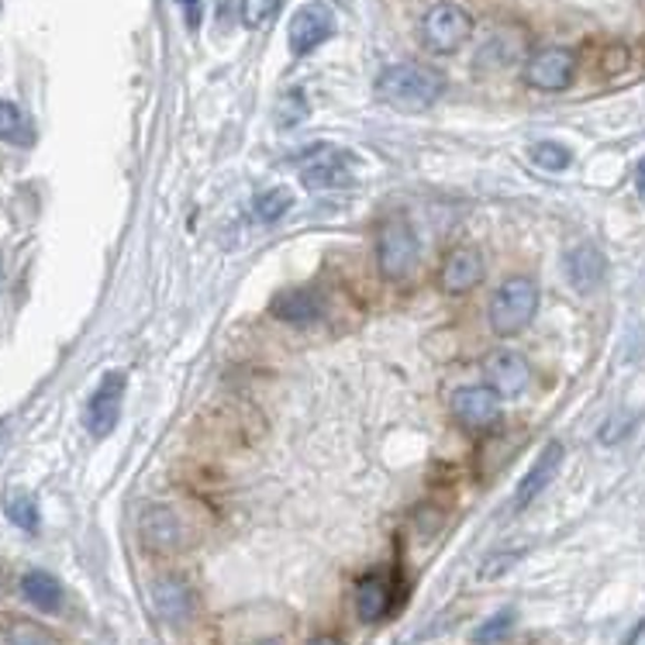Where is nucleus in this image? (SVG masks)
<instances>
[{
	"label": "nucleus",
	"instance_id": "1",
	"mask_svg": "<svg viewBox=\"0 0 645 645\" xmlns=\"http://www.w3.org/2000/svg\"><path fill=\"white\" fill-rule=\"evenodd\" d=\"M442 93L445 77L432 67H422V62H397V67H386L376 77V97L394 111H429L435 101H442Z\"/></svg>",
	"mask_w": 645,
	"mask_h": 645
},
{
	"label": "nucleus",
	"instance_id": "2",
	"mask_svg": "<svg viewBox=\"0 0 645 645\" xmlns=\"http://www.w3.org/2000/svg\"><path fill=\"white\" fill-rule=\"evenodd\" d=\"M538 311V283L532 276H511L497 286L491 301V329L501 339L518 335L532 325Z\"/></svg>",
	"mask_w": 645,
	"mask_h": 645
},
{
	"label": "nucleus",
	"instance_id": "3",
	"mask_svg": "<svg viewBox=\"0 0 645 645\" xmlns=\"http://www.w3.org/2000/svg\"><path fill=\"white\" fill-rule=\"evenodd\" d=\"M417 36H422V46L429 52L449 56V52H456L460 46L470 42V36H473V18H470L466 8L442 0V4H435V8L425 11Z\"/></svg>",
	"mask_w": 645,
	"mask_h": 645
},
{
	"label": "nucleus",
	"instance_id": "4",
	"mask_svg": "<svg viewBox=\"0 0 645 645\" xmlns=\"http://www.w3.org/2000/svg\"><path fill=\"white\" fill-rule=\"evenodd\" d=\"M376 260H380V273L386 280H404L414 263H417V239L414 229L401 218H386L376 232Z\"/></svg>",
	"mask_w": 645,
	"mask_h": 645
},
{
	"label": "nucleus",
	"instance_id": "5",
	"mask_svg": "<svg viewBox=\"0 0 645 645\" xmlns=\"http://www.w3.org/2000/svg\"><path fill=\"white\" fill-rule=\"evenodd\" d=\"M301 180L308 190H342L356 180V159L345 149H335V145H318L311 152L301 155Z\"/></svg>",
	"mask_w": 645,
	"mask_h": 645
},
{
	"label": "nucleus",
	"instance_id": "6",
	"mask_svg": "<svg viewBox=\"0 0 645 645\" xmlns=\"http://www.w3.org/2000/svg\"><path fill=\"white\" fill-rule=\"evenodd\" d=\"M332 36H335V11L329 4H321V0H311V4H304L294 18H290L286 42H290V52L304 59L318 46H325Z\"/></svg>",
	"mask_w": 645,
	"mask_h": 645
},
{
	"label": "nucleus",
	"instance_id": "7",
	"mask_svg": "<svg viewBox=\"0 0 645 645\" xmlns=\"http://www.w3.org/2000/svg\"><path fill=\"white\" fill-rule=\"evenodd\" d=\"M576 77V56L563 46H550L538 49L528 62H525V83L545 93H560L573 83Z\"/></svg>",
	"mask_w": 645,
	"mask_h": 645
},
{
	"label": "nucleus",
	"instance_id": "8",
	"mask_svg": "<svg viewBox=\"0 0 645 645\" xmlns=\"http://www.w3.org/2000/svg\"><path fill=\"white\" fill-rule=\"evenodd\" d=\"M124 373H108L101 380V386L90 394V404H87V414H83V422L90 429L93 439H108L118 425V417H121V401H124Z\"/></svg>",
	"mask_w": 645,
	"mask_h": 645
},
{
	"label": "nucleus",
	"instance_id": "9",
	"mask_svg": "<svg viewBox=\"0 0 645 645\" xmlns=\"http://www.w3.org/2000/svg\"><path fill=\"white\" fill-rule=\"evenodd\" d=\"M453 414H456V422L463 429L483 432V429L497 425V417H501V394L491 391L487 383H483V386H463V391H456V397H453Z\"/></svg>",
	"mask_w": 645,
	"mask_h": 645
},
{
	"label": "nucleus",
	"instance_id": "10",
	"mask_svg": "<svg viewBox=\"0 0 645 645\" xmlns=\"http://www.w3.org/2000/svg\"><path fill=\"white\" fill-rule=\"evenodd\" d=\"M483 273H487V266H483L480 249L460 245V249H453L445 255L442 273H439V286L445 290V294H470V290L480 286Z\"/></svg>",
	"mask_w": 645,
	"mask_h": 645
},
{
	"label": "nucleus",
	"instance_id": "11",
	"mask_svg": "<svg viewBox=\"0 0 645 645\" xmlns=\"http://www.w3.org/2000/svg\"><path fill=\"white\" fill-rule=\"evenodd\" d=\"M563 270H566V280H570V286L576 290V294H594L607 276V260H604V252L597 245L580 242L566 252Z\"/></svg>",
	"mask_w": 645,
	"mask_h": 645
},
{
	"label": "nucleus",
	"instance_id": "12",
	"mask_svg": "<svg viewBox=\"0 0 645 645\" xmlns=\"http://www.w3.org/2000/svg\"><path fill=\"white\" fill-rule=\"evenodd\" d=\"M483 373H487V386L501 397H518L532 380V366L522 352H494Z\"/></svg>",
	"mask_w": 645,
	"mask_h": 645
},
{
	"label": "nucleus",
	"instance_id": "13",
	"mask_svg": "<svg viewBox=\"0 0 645 645\" xmlns=\"http://www.w3.org/2000/svg\"><path fill=\"white\" fill-rule=\"evenodd\" d=\"M560 466H563V445L550 442L538 453V460L532 463V470L522 476L518 491H514V511H525L545 487H550V483L556 480V473H560Z\"/></svg>",
	"mask_w": 645,
	"mask_h": 645
},
{
	"label": "nucleus",
	"instance_id": "14",
	"mask_svg": "<svg viewBox=\"0 0 645 645\" xmlns=\"http://www.w3.org/2000/svg\"><path fill=\"white\" fill-rule=\"evenodd\" d=\"M152 604H155V615L163 622L183 625L190 622L193 607H198V597H193L190 584H183L180 576H163V580H155V587H152Z\"/></svg>",
	"mask_w": 645,
	"mask_h": 645
},
{
	"label": "nucleus",
	"instance_id": "15",
	"mask_svg": "<svg viewBox=\"0 0 645 645\" xmlns=\"http://www.w3.org/2000/svg\"><path fill=\"white\" fill-rule=\"evenodd\" d=\"M394 601H397V594H394V584L386 573H366L356 584V615L366 625H376L391 615Z\"/></svg>",
	"mask_w": 645,
	"mask_h": 645
},
{
	"label": "nucleus",
	"instance_id": "16",
	"mask_svg": "<svg viewBox=\"0 0 645 645\" xmlns=\"http://www.w3.org/2000/svg\"><path fill=\"white\" fill-rule=\"evenodd\" d=\"M270 311H273L276 321H283V325L311 329L314 321L321 318V301L311 294V290H283V294L273 298Z\"/></svg>",
	"mask_w": 645,
	"mask_h": 645
},
{
	"label": "nucleus",
	"instance_id": "17",
	"mask_svg": "<svg viewBox=\"0 0 645 645\" xmlns=\"http://www.w3.org/2000/svg\"><path fill=\"white\" fill-rule=\"evenodd\" d=\"M21 594L36 604V607H42V611H59V604H62V584L52 576V573H46V570H31V573H24V580H21Z\"/></svg>",
	"mask_w": 645,
	"mask_h": 645
},
{
	"label": "nucleus",
	"instance_id": "18",
	"mask_svg": "<svg viewBox=\"0 0 645 645\" xmlns=\"http://www.w3.org/2000/svg\"><path fill=\"white\" fill-rule=\"evenodd\" d=\"M142 535L149 545H155V550H173L180 542V525L167 507H155L142 518Z\"/></svg>",
	"mask_w": 645,
	"mask_h": 645
},
{
	"label": "nucleus",
	"instance_id": "19",
	"mask_svg": "<svg viewBox=\"0 0 645 645\" xmlns=\"http://www.w3.org/2000/svg\"><path fill=\"white\" fill-rule=\"evenodd\" d=\"M290 208H294V190L286 187H270V190H260L252 201V211L263 224H276Z\"/></svg>",
	"mask_w": 645,
	"mask_h": 645
},
{
	"label": "nucleus",
	"instance_id": "20",
	"mask_svg": "<svg viewBox=\"0 0 645 645\" xmlns=\"http://www.w3.org/2000/svg\"><path fill=\"white\" fill-rule=\"evenodd\" d=\"M4 511H8L11 525H18L21 532H39V504H36V497H31V494H24V491L8 494Z\"/></svg>",
	"mask_w": 645,
	"mask_h": 645
},
{
	"label": "nucleus",
	"instance_id": "21",
	"mask_svg": "<svg viewBox=\"0 0 645 645\" xmlns=\"http://www.w3.org/2000/svg\"><path fill=\"white\" fill-rule=\"evenodd\" d=\"M532 163L545 173H563L573 163V152L560 142H535L532 145Z\"/></svg>",
	"mask_w": 645,
	"mask_h": 645
},
{
	"label": "nucleus",
	"instance_id": "22",
	"mask_svg": "<svg viewBox=\"0 0 645 645\" xmlns=\"http://www.w3.org/2000/svg\"><path fill=\"white\" fill-rule=\"evenodd\" d=\"M511 628H514V611H511V607H504V611H497V615H491L487 622H483V625L473 632V642H476V645H494V642L507 638V635H511Z\"/></svg>",
	"mask_w": 645,
	"mask_h": 645
},
{
	"label": "nucleus",
	"instance_id": "23",
	"mask_svg": "<svg viewBox=\"0 0 645 645\" xmlns=\"http://www.w3.org/2000/svg\"><path fill=\"white\" fill-rule=\"evenodd\" d=\"M304 118H308V101H304V90H301V87L286 90V93L280 97V104H276V121H280L283 128H294V124H301Z\"/></svg>",
	"mask_w": 645,
	"mask_h": 645
},
{
	"label": "nucleus",
	"instance_id": "24",
	"mask_svg": "<svg viewBox=\"0 0 645 645\" xmlns=\"http://www.w3.org/2000/svg\"><path fill=\"white\" fill-rule=\"evenodd\" d=\"M280 11V0H242L239 14L245 28H263L273 14Z\"/></svg>",
	"mask_w": 645,
	"mask_h": 645
},
{
	"label": "nucleus",
	"instance_id": "25",
	"mask_svg": "<svg viewBox=\"0 0 645 645\" xmlns=\"http://www.w3.org/2000/svg\"><path fill=\"white\" fill-rule=\"evenodd\" d=\"M0 139H11V142H24V118L11 101H0Z\"/></svg>",
	"mask_w": 645,
	"mask_h": 645
},
{
	"label": "nucleus",
	"instance_id": "26",
	"mask_svg": "<svg viewBox=\"0 0 645 645\" xmlns=\"http://www.w3.org/2000/svg\"><path fill=\"white\" fill-rule=\"evenodd\" d=\"M8 645H56V642H52L42 628L21 622V625H14V628L8 632Z\"/></svg>",
	"mask_w": 645,
	"mask_h": 645
},
{
	"label": "nucleus",
	"instance_id": "27",
	"mask_svg": "<svg viewBox=\"0 0 645 645\" xmlns=\"http://www.w3.org/2000/svg\"><path fill=\"white\" fill-rule=\"evenodd\" d=\"M632 429H635V417H632V414H615L611 422H604L601 442H604V445H615V442H622Z\"/></svg>",
	"mask_w": 645,
	"mask_h": 645
},
{
	"label": "nucleus",
	"instance_id": "28",
	"mask_svg": "<svg viewBox=\"0 0 645 645\" xmlns=\"http://www.w3.org/2000/svg\"><path fill=\"white\" fill-rule=\"evenodd\" d=\"M177 4H180L187 24H190L193 31H198V28H201V18H204V0H177Z\"/></svg>",
	"mask_w": 645,
	"mask_h": 645
},
{
	"label": "nucleus",
	"instance_id": "29",
	"mask_svg": "<svg viewBox=\"0 0 645 645\" xmlns=\"http://www.w3.org/2000/svg\"><path fill=\"white\" fill-rule=\"evenodd\" d=\"M635 190H638V198L645 204V155L638 159V167H635Z\"/></svg>",
	"mask_w": 645,
	"mask_h": 645
},
{
	"label": "nucleus",
	"instance_id": "30",
	"mask_svg": "<svg viewBox=\"0 0 645 645\" xmlns=\"http://www.w3.org/2000/svg\"><path fill=\"white\" fill-rule=\"evenodd\" d=\"M308 645H342V642H339L335 635H318V638H311Z\"/></svg>",
	"mask_w": 645,
	"mask_h": 645
},
{
	"label": "nucleus",
	"instance_id": "31",
	"mask_svg": "<svg viewBox=\"0 0 645 645\" xmlns=\"http://www.w3.org/2000/svg\"><path fill=\"white\" fill-rule=\"evenodd\" d=\"M260 645H280V642H260Z\"/></svg>",
	"mask_w": 645,
	"mask_h": 645
}]
</instances>
